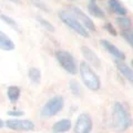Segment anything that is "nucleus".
Wrapping results in <instances>:
<instances>
[{"mask_svg": "<svg viewBox=\"0 0 133 133\" xmlns=\"http://www.w3.org/2000/svg\"><path fill=\"white\" fill-rule=\"evenodd\" d=\"M132 125V118L127 107L122 102L116 101L112 107L111 127L115 132H124Z\"/></svg>", "mask_w": 133, "mask_h": 133, "instance_id": "1", "label": "nucleus"}, {"mask_svg": "<svg viewBox=\"0 0 133 133\" xmlns=\"http://www.w3.org/2000/svg\"><path fill=\"white\" fill-rule=\"evenodd\" d=\"M79 72H80L81 80L87 88L91 91H98L101 88V80L98 77V74L95 73L91 65L87 63L85 61L80 62V66H79Z\"/></svg>", "mask_w": 133, "mask_h": 133, "instance_id": "2", "label": "nucleus"}, {"mask_svg": "<svg viewBox=\"0 0 133 133\" xmlns=\"http://www.w3.org/2000/svg\"><path fill=\"white\" fill-rule=\"evenodd\" d=\"M59 18L63 24H65L69 29H71L72 31L78 33L79 36L83 37V38H89L90 37V32L79 22V20L74 17L69 10H61L59 11Z\"/></svg>", "mask_w": 133, "mask_h": 133, "instance_id": "3", "label": "nucleus"}, {"mask_svg": "<svg viewBox=\"0 0 133 133\" xmlns=\"http://www.w3.org/2000/svg\"><path fill=\"white\" fill-rule=\"evenodd\" d=\"M56 60L58 63L61 65V68L70 74H77L78 72V65L77 60L71 52L65 51V50H58L55 53Z\"/></svg>", "mask_w": 133, "mask_h": 133, "instance_id": "4", "label": "nucleus"}, {"mask_svg": "<svg viewBox=\"0 0 133 133\" xmlns=\"http://www.w3.org/2000/svg\"><path fill=\"white\" fill-rule=\"evenodd\" d=\"M64 107V100L62 95H55L51 99H49L44 105L41 109V115L43 118H51L58 113H60L61 110Z\"/></svg>", "mask_w": 133, "mask_h": 133, "instance_id": "5", "label": "nucleus"}, {"mask_svg": "<svg viewBox=\"0 0 133 133\" xmlns=\"http://www.w3.org/2000/svg\"><path fill=\"white\" fill-rule=\"evenodd\" d=\"M6 127L10 130L14 131H23V132H28V131H33L35 130V123L31 120L24 119V120H20V119H10L6 121Z\"/></svg>", "mask_w": 133, "mask_h": 133, "instance_id": "6", "label": "nucleus"}, {"mask_svg": "<svg viewBox=\"0 0 133 133\" xmlns=\"http://www.w3.org/2000/svg\"><path fill=\"white\" fill-rule=\"evenodd\" d=\"M69 11L76 17V18L79 20V22H80L88 31H91V32L97 31V27H95L93 20L91 19L89 16H87L79 7H71Z\"/></svg>", "mask_w": 133, "mask_h": 133, "instance_id": "7", "label": "nucleus"}, {"mask_svg": "<svg viewBox=\"0 0 133 133\" xmlns=\"http://www.w3.org/2000/svg\"><path fill=\"white\" fill-rule=\"evenodd\" d=\"M92 127L93 122L91 115L88 113H81L74 124V133H90L92 131Z\"/></svg>", "mask_w": 133, "mask_h": 133, "instance_id": "8", "label": "nucleus"}, {"mask_svg": "<svg viewBox=\"0 0 133 133\" xmlns=\"http://www.w3.org/2000/svg\"><path fill=\"white\" fill-rule=\"evenodd\" d=\"M100 43H101V45L103 48L105 49L107 52H109L110 55L112 57H114L115 60H120V61H124L125 60V53H124L122 50H120L116 45H114L112 42H110L109 40L107 39H102L101 41H100Z\"/></svg>", "mask_w": 133, "mask_h": 133, "instance_id": "9", "label": "nucleus"}, {"mask_svg": "<svg viewBox=\"0 0 133 133\" xmlns=\"http://www.w3.org/2000/svg\"><path fill=\"white\" fill-rule=\"evenodd\" d=\"M80 50H81L82 56L84 57L87 63L92 64L94 68H97V69H99L100 66H101V60H100V58L98 57V55L93 50H91L89 47H87V45H82Z\"/></svg>", "mask_w": 133, "mask_h": 133, "instance_id": "10", "label": "nucleus"}, {"mask_svg": "<svg viewBox=\"0 0 133 133\" xmlns=\"http://www.w3.org/2000/svg\"><path fill=\"white\" fill-rule=\"evenodd\" d=\"M108 7L113 14L118 15L119 17H125L128 14V9L123 6L120 0H108Z\"/></svg>", "mask_w": 133, "mask_h": 133, "instance_id": "11", "label": "nucleus"}, {"mask_svg": "<svg viewBox=\"0 0 133 133\" xmlns=\"http://www.w3.org/2000/svg\"><path fill=\"white\" fill-rule=\"evenodd\" d=\"M115 65H116V69L120 71V73L128 81L133 83V69L130 68L124 61H120V60H115Z\"/></svg>", "mask_w": 133, "mask_h": 133, "instance_id": "12", "label": "nucleus"}, {"mask_svg": "<svg viewBox=\"0 0 133 133\" xmlns=\"http://www.w3.org/2000/svg\"><path fill=\"white\" fill-rule=\"evenodd\" d=\"M71 120L69 119H61L58 122H56L52 127V130L55 133H65L71 129Z\"/></svg>", "mask_w": 133, "mask_h": 133, "instance_id": "13", "label": "nucleus"}, {"mask_svg": "<svg viewBox=\"0 0 133 133\" xmlns=\"http://www.w3.org/2000/svg\"><path fill=\"white\" fill-rule=\"evenodd\" d=\"M16 44L5 32L0 30V49L3 51H12L15 50Z\"/></svg>", "mask_w": 133, "mask_h": 133, "instance_id": "14", "label": "nucleus"}, {"mask_svg": "<svg viewBox=\"0 0 133 133\" xmlns=\"http://www.w3.org/2000/svg\"><path fill=\"white\" fill-rule=\"evenodd\" d=\"M20 94H21V89L17 85H10L7 89V95L8 99L11 103H16L20 99Z\"/></svg>", "mask_w": 133, "mask_h": 133, "instance_id": "15", "label": "nucleus"}, {"mask_svg": "<svg viewBox=\"0 0 133 133\" xmlns=\"http://www.w3.org/2000/svg\"><path fill=\"white\" fill-rule=\"evenodd\" d=\"M88 11H89V14L91 16H93V17H95V18H98V19H104L105 18L104 11H103L101 8H100L97 3L93 2V1H91L88 5Z\"/></svg>", "mask_w": 133, "mask_h": 133, "instance_id": "16", "label": "nucleus"}, {"mask_svg": "<svg viewBox=\"0 0 133 133\" xmlns=\"http://www.w3.org/2000/svg\"><path fill=\"white\" fill-rule=\"evenodd\" d=\"M28 77L30 79L31 82H33L35 84H39L40 81H41V71L38 68L32 66V68H30L28 71Z\"/></svg>", "mask_w": 133, "mask_h": 133, "instance_id": "17", "label": "nucleus"}, {"mask_svg": "<svg viewBox=\"0 0 133 133\" xmlns=\"http://www.w3.org/2000/svg\"><path fill=\"white\" fill-rule=\"evenodd\" d=\"M115 22L122 30H128V29H131V27H132L131 20H130V18H128L127 16L125 17H116Z\"/></svg>", "mask_w": 133, "mask_h": 133, "instance_id": "18", "label": "nucleus"}, {"mask_svg": "<svg viewBox=\"0 0 133 133\" xmlns=\"http://www.w3.org/2000/svg\"><path fill=\"white\" fill-rule=\"evenodd\" d=\"M0 20H2V21L5 22L6 24H8V26L11 27L12 29H15V30H16L17 32H20V29H19L18 23L16 22V20H15L14 18H11V17L7 16V15L1 14V15H0Z\"/></svg>", "mask_w": 133, "mask_h": 133, "instance_id": "19", "label": "nucleus"}, {"mask_svg": "<svg viewBox=\"0 0 133 133\" xmlns=\"http://www.w3.org/2000/svg\"><path fill=\"white\" fill-rule=\"evenodd\" d=\"M36 19H37V21H38V23L40 24V26H42L47 31H49V32H55V31H56L55 26H53V24L50 22V21H48L47 19H44L43 17L37 16Z\"/></svg>", "mask_w": 133, "mask_h": 133, "instance_id": "20", "label": "nucleus"}, {"mask_svg": "<svg viewBox=\"0 0 133 133\" xmlns=\"http://www.w3.org/2000/svg\"><path fill=\"white\" fill-rule=\"evenodd\" d=\"M69 88L71 90V92L77 95V97H80L81 94V85L79 84V82L77 80H71L69 82Z\"/></svg>", "mask_w": 133, "mask_h": 133, "instance_id": "21", "label": "nucleus"}, {"mask_svg": "<svg viewBox=\"0 0 133 133\" xmlns=\"http://www.w3.org/2000/svg\"><path fill=\"white\" fill-rule=\"evenodd\" d=\"M121 36H122V38L133 48V30H132V29L122 30L121 31Z\"/></svg>", "mask_w": 133, "mask_h": 133, "instance_id": "22", "label": "nucleus"}, {"mask_svg": "<svg viewBox=\"0 0 133 133\" xmlns=\"http://www.w3.org/2000/svg\"><path fill=\"white\" fill-rule=\"evenodd\" d=\"M104 29L110 33L111 36H113V37H116V36H118V32H116L115 28L113 27V24H112L111 22H107V23L104 24Z\"/></svg>", "mask_w": 133, "mask_h": 133, "instance_id": "23", "label": "nucleus"}, {"mask_svg": "<svg viewBox=\"0 0 133 133\" xmlns=\"http://www.w3.org/2000/svg\"><path fill=\"white\" fill-rule=\"evenodd\" d=\"M24 114L23 111H19V110H11V111H8V115L10 116H16V118H18V116H22Z\"/></svg>", "mask_w": 133, "mask_h": 133, "instance_id": "24", "label": "nucleus"}, {"mask_svg": "<svg viewBox=\"0 0 133 133\" xmlns=\"http://www.w3.org/2000/svg\"><path fill=\"white\" fill-rule=\"evenodd\" d=\"M7 1H10L15 5H21V0H7Z\"/></svg>", "mask_w": 133, "mask_h": 133, "instance_id": "25", "label": "nucleus"}, {"mask_svg": "<svg viewBox=\"0 0 133 133\" xmlns=\"http://www.w3.org/2000/svg\"><path fill=\"white\" fill-rule=\"evenodd\" d=\"M5 125H6V124H5V122H3V121H2V120H1V119H0V129H2L3 127H5Z\"/></svg>", "mask_w": 133, "mask_h": 133, "instance_id": "26", "label": "nucleus"}, {"mask_svg": "<svg viewBox=\"0 0 133 133\" xmlns=\"http://www.w3.org/2000/svg\"><path fill=\"white\" fill-rule=\"evenodd\" d=\"M131 64H132V66H133V60L131 61ZM132 69H133V68H132Z\"/></svg>", "mask_w": 133, "mask_h": 133, "instance_id": "27", "label": "nucleus"}, {"mask_svg": "<svg viewBox=\"0 0 133 133\" xmlns=\"http://www.w3.org/2000/svg\"><path fill=\"white\" fill-rule=\"evenodd\" d=\"M91 1H93V2H95V0H91Z\"/></svg>", "mask_w": 133, "mask_h": 133, "instance_id": "28", "label": "nucleus"}, {"mask_svg": "<svg viewBox=\"0 0 133 133\" xmlns=\"http://www.w3.org/2000/svg\"><path fill=\"white\" fill-rule=\"evenodd\" d=\"M33 1H38V0H33Z\"/></svg>", "mask_w": 133, "mask_h": 133, "instance_id": "29", "label": "nucleus"}, {"mask_svg": "<svg viewBox=\"0 0 133 133\" xmlns=\"http://www.w3.org/2000/svg\"><path fill=\"white\" fill-rule=\"evenodd\" d=\"M0 14H1V9H0Z\"/></svg>", "mask_w": 133, "mask_h": 133, "instance_id": "30", "label": "nucleus"}, {"mask_svg": "<svg viewBox=\"0 0 133 133\" xmlns=\"http://www.w3.org/2000/svg\"><path fill=\"white\" fill-rule=\"evenodd\" d=\"M71 1H74V0H71Z\"/></svg>", "mask_w": 133, "mask_h": 133, "instance_id": "31", "label": "nucleus"}]
</instances>
